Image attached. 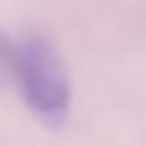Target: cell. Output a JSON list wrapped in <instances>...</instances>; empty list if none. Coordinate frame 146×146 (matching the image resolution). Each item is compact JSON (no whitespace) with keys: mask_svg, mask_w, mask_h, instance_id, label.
Instances as JSON below:
<instances>
[{"mask_svg":"<svg viewBox=\"0 0 146 146\" xmlns=\"http://www.w3.org/2000/svg\"><path fill=\"white\" fill-rule=\"evenodd\" d=\"M14 81L25 106L41 122L57 127L70 111V81L60 52L43 35H27L19 41Z\"/></svg>","mask_w":146,"mask_h":146,"instance_id":"cell-1","label":"cell"},{"mask_svg":"<svg viewBox=\"0 0 146 146\" xmlns=\"http://www.w3.org/2000/svg\"><path fill=\"white\" fill-rule=\"evenodd\" d=\"M16 52L19 43L11 41V35L0 27V84L14 81V70H16Z\"/></svg>","mask_w":146,"mask_h":146,"instance_id":"cell-2","label":"cell"}]
</instances>
